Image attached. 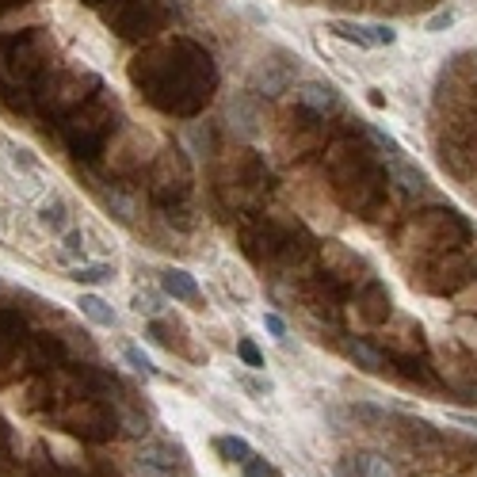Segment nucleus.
<instances>
[{
	"mask_svg": "<svg viewBox=\"0 0 477 477\" xmlns=\"http://www.w3.org/2000/svg\"><path fill=\"white\" fill-rule=\"evenodd\" d=\"M214 451H218L222 458H229V462H249L252 458V443L249 439H241V436H222V439H214Z\"/></svg>",
	"mask_w": 477,
	"mask_h": 477,
	"instance_id": "27",
	"label": "nucleus"
},
{
	"mask_svg": "<svg viewBox=\"0 0 477 477\" xmlns=\"http://www.w3.org/2000/svg\"><path fill=\"white\" fill-rule=\"evenodd\" d=\"M176 466H180V451H176V447H168V443H161V439L141 443L138 455H134V473L138 477H172Z\"/></svg>",
	"mask_w": 477,
	"mask_h": 477,
	"instance_id": "13",
	"label": "nucleus"
},
{
	"mask_svg": "<svg viewBox=\"0 0 477 477\" xmlns=\"http://www.w3.org/2000/svg\"><path fill=\"white\" fill-rule=\"evenodd\" d=\"M328 172H332V183H336L340 199L352 210L367 214L374 207H382L389 176H386V161L374 141H340L328 153Z\"/></svg>",
	"mask_w": 477,
	"mask_h": 477,
	"instance_id": "2",
	"label": "nucleus"
},
{
	"mask_svg": "<svg viewBox=\"0 0 477 477\" xmlns=\"http://www.w3.org/2000/svg\"><path fill=\"white\" fill-rule=\"evenodd\" d=\"M386 176H389V183H394L401 195H409V199H416V195H424V192H428L424 168H416L405 153L394 157V161H386Z\"/></svg>",
	"mask_w": 477,
	"mask_h": 477,
	"instance_id": "18",
	"label": "nucleus"
},
{
	"mask_svg": "<svg viewBox=\"0 0 477 477\" xmlns=\"http://www.w3.org/2000/svg\"><path fill=\"white\" fill-rule=\"evenodd\" d=\"M473 279H477V268H473V256L466 249L428 256V260H421V271L413 276V283L421 286V291L436 294V298H455V294L466 291Z\"/></svg>",
	"mask_w": 477,
	"mask_h": 477,
	"instance_id": "7",
	"label": "nucleus"
},
{
	"mask_svg": "<svg viewBox=\"0 0 477 477\" xmlns=\"http://www.w3.org/2000/svg\"><path fill=\"white\" fill-rule=\"evenodd\" d=\"M328 31L336 38H344V42H352V47H359V50H374V47H379L374 27L359 23V20H328Z\"/></svg>",
	"mask_w": 477,
	"mask_h": 477,
	"instance_id": "21",
	"label": "nucleus"
},
{
	"mask_svg": "<svg viewBox=\"0 0 477 477\" xmlns=\"http://www.w3.org/2000/svg\"><path fill=\"white\" fill-rule=\"evenodd\" d=\"M264 328L271 332V336H279V340L286 336V325H283V317H279V313H264Z\"/></svg>",
	"mask_w": 477,
	"mask_h": 477,
	"instance_id": "39",
	"label": "nucleus"
},
{
	"mask_svg": "<svg viewBox=\"0 0 477 477\" xmlns=\"http://www.w3.org/2000/svg\"><path fill=\"white\" fill-rule=\"evenodd\" d=\"M436 371L447 389L477 401V363L473 359H443V367H436Z\"/></svg>",
	"mask_w": 477,
	"mask_h": 477,
	"instance_id": "17",
	"label": "nucleus"
},
{
	"mask_svg": "<svg viewBox=\"0 0 477 477\" xmlns=\"http://www.w3.org/2000/svg\"><path fill=\"white\" fill-rule=\"evenodd\" d=\"M374 27V38H379V47H394L397 42V31L389 23H371Z\"/></svg>",
	"mask_w": 477,
	"mask_h": 477,
	"instance_id": "38",
	"label": "nucleus"
},
{
	"mask_svg": "<svg viewBox=\"0 0 477 477\" xmlns=\"http://www.w3.org/2000/svg\"><path fill=\"white\" fill-rule=\"evenodd\" d=\"M226 123H229V130H234L237 138H244V141L260 138V134H264V123H268L260 96H256V92L234 96V99H229V107H226Z\"/></svg>",
	"mask_w": 477,
	"mask_h": 477,
	"instance_id": "12",
	"label": "nucleus"
},
{
	"mask_svg": "<svg viewBox=\"0 0 477 477\" xmlns=\"http://www.w3.org/2000/svg\"><path fill=\"white\" fill-rule=\"evenodd\" d=\"M397 371H401V379L405 382H416L421 389H439V371L436 367H428L424 363V355L421 359H397Z\"/></svg>",
	"mask_w": 477,
	"mask_h": 477,
	"instance_id": "23",
	"label": "nucleus"
},
{
	"mask_svg": "<svg viewBox=\"0 0 477 477\" xmlns=\"http://www.w3.org/2000/svg\"><path fill=\"white\" fill-rule=\"evenodd\" d=\"M455 298H458V310H462V313H466V317H477V283H470L466 291L455 294Z\"/></svg>",
	"mask_w": 477,
	"mask_h": 477,
	"instance_id": "36",
	"label": "nucleus"
},
{
	"mask_svg": "<svg viewBox=\"0 0 477 477\" xmlns=\"http://www.w3.org/2000/svg\"><path fill=\"white\" fill-rule=\"evenodd\" d=\"M20 4H27V0H0V12H8V8H20Z\"/></svg>",
	"mask_w": 477,
	"mask_h": 477,
	"instance_id": "41",
	"label": "nucleus"
},
{
	"mask_svg": "<svg viewBox=\"0 0 477 477\" xmlns=\"http://www.w3.org/2000/svg\"><path fill=\"white\" fill-rule=\"evenodd\" d=\"M84 4H104V0H84Z\"/></svg>",
	"mask_w": 477,
	"mask_h": 477,
	"instance_id": "43",
	"label": "nucleus"
},
{
	"mask_svg": "<svg viewBox=\"0 0 477 477\" xmlns=\"http://www.w3.org/2000/svg\"><path fill=\"white\" fill-rule=\"evenodd\" d=\"M344 352H348V359L359 371H367V374H382L386 371V352L374 348V344H367V340H348V344H344Z\"/></svg>",
	"mask_w": 477,
	"mask_h": 477,
	"instance_id": "22",
	"label": "nucleus"
},
{
	"mask_svg": "<svg viewBox=\"0 0 477 477\" xmlns=\"http://www.w3.org/2000/svg\"><path fill=\"white\" fill-rule=\"evenodd\" d=\"M382 336H386L382 340L386 352L397 355V359H421L428 352V336L413 317H389V321L382 325Z\"/></svg>",
	"mask_w": 477,
	"mask_h": 477,
	"instance_id": "11",
	"label": "nucleus"
},
{
	"mask_svg": "<svg viewBox=\"0 0 477 477\" xmlns=\"http://www.w3.org/2000/svg\"><path fill=\"white\" fill-rule=\"evenodd\" d=\"M355 306H359V317H363V325H371V328H379V325H386L389 317H394V298H389L386 283H379V279H371L363 291H359Z\"/></svg>",
	"mask_w": 477,
	"mask_h": 477,
	"instance_id": "15",
	"label": "nucleus"
},
{
	"mask_svg": "<svg viewBox=\"0 0 477 477\" xmlns=\"http://www.w3.org/2000/svg\"><path fill=\"white\" fill-rule=\"evenodd\" d=\"M69 279H73V283H81V286L111 283V279H115V264H104V260H99V264H89V260H84V264L69 268Z\"/></svg>",
	"mask_w": 477,
	"mask_h": 477,
	"instance_id": "25",
	"label": "nucleus"
},
{
	"mask_svg": "<svg viewBox=\"0 0 477 477\" xmlns=\"http://www.w3.org/2000/svg\"><path fill=\"white\" fill-rule=\"evenodd\" d=\"M104 207H107L119 222H134V202H130L123 192H104Z\"/></svg>",
	"mask_w": 477,
	"mask_h": 477,
	"instance_id": "30",
	"label": "nucleus"
},
{
	"mask_svg": "<svg viewBox=\"0 0 477 477\" xmlns=\"http://www.w3.org/2000/svg\"><path fill=\"white\" fill-rule=\"evenodd\" d=\"M161 310H165L161 306V294H149V291H138L134 294V313H141V317H149V321H153Z\"/></svg>",
	"mask_w": 477,
	"mask_h": 477,
	"instance_id": "32",
	"label": "nucleus"
},
{
	"mask_svg": "<svg viewBox=\"0 0 477 477\" xmlns=\"http://www.w3.org/2000/svg\"><path fill=\"white\" fill-rule=\"evenodd\" d=\"M436 153H439V165L451 172L455 180H462V183L477 180V138L436 130Z\"/></svg>",
	"mask_w": 477,
	"mask_h": 477,
	"instance_id": "10",
	"label": "nucleus"
},
{
	"mask_svg": "<svg viewBox=\"0 0 477 477\" xmlns=\"http://www.w3.org/2000/svg\"><path fill=\"white\" fill-rule=\"evenodd\" d=\"M458 336L466 340V348L477 352V325H473V317H462V321H458Z\"/></svg>",
	"mask_w": 477,
	"mask_h": 477,
	"instance_id": "37",
	"label": "nucleus"
},
{
	"mask_svg": "<svg viewBox=\"0 0 477 477\" xmlns=\"http://www.w3.org/2000/svg\"><path fill=\"white\" fill-rule=\"evenodd\" d=\"M38 226L50 229L54 237H65L69 229H73V210H69V202H65L62 195H50V199L38 207Z\"/></svg>",
	"mask_w": 477,
	"mask_h": 477,
	"instance_id": "19",
	"label": "nucleus"
},
{
	"mask_svg": "<svg viewBox=\"0 0 477 477\" xmlns=\"http://www.w3.org/2000/svg\"><path fill=\"white\" fill-rule=\"evenodd\" d=\"M470 111H473V115H477V92H473V99H470Z\"/></svg>",
	"mask_w": 477,
	"mask_h": 477,
	"instance_id": "42",
	"label": "nucleus"
},
{
	"mask_svg": "<svg viewBox=\"0 0 477 477\" xmlns=\"http://www.w3.org/2000/svg\"><path fill=\"white\" fill-rule=\"evenodd\" d=\"M298 73V57L294 62H260L256 73H252V92L256 96H279L294 84Z\"/></svg>",
	"mask_w": 477,
	"mask_h": 477,
	"instance_id": "16",
	"label": "nucleus"
},
{
	"mask_svg": "<svg viewBox=\"0 0 477 477\" xmlns=\"http://www.w3.org/2000/svg\"><path fill=\"white\" fill-rule=\"evenodd\" d=\"M104 89L99 84L96 73H84V69H62V73H54L38 84V99H42V107L54 111V115H73L81 111L89 99Z\"/></svg>",
	"mask_w": 477,
	"mask_h": 477,
	"instance_id": "8",
	"label": "nucleus"
},
{
	"mask_svg": "<svg viewBox=\"0 0 477 477\" xmlns=\"http://www.w3.org/2000/svg\"><path fill=\"white\" fill-rule=\"evenodd\" d=\"M447 27H455V12H451V8L436 12V16L424 23V31H428V35H439V31H447Z\"/></svg>",
	"mask_w": 477,
	"mask_h": 477,
	"instance_id": "35",
	"label": "nucleus"
},
{
	"mask_svg": "<svg viewBox=\"0 0 477 477\" xmlns=\"http://www.w3.org/2000/svg\"><path fill=\"white\" fill-rule=\"evenodd\" d=\"M126 73H130V84L146 96V104H153L165 115H176V119L202 115V107L218 92L214 54L187 35L146 42L130 57Z\"/></svg>",
	"mask_w": 477,
	"mask_h": 477,
	"instance_id": "1",
	"label": "nucleus"
},
{
	"mask_svg": "<svg viewBox=\"0 0 477 477\" xmlns=\"http://www.w3.org/2000/svg\"><path fill=\"white\" fill-rule=\"evenodd\" d=\"M77 306H81V313L89 317L92 325H104V328H115V325H119V313H115L99 294H81Z\"/></svg>",
	"mask_w": 477,
	"mask_h": 477,
	"instance_id": "24",
	"label": "nucleus"
},
{
	"mask_svg": "<svg viewBox=\"0 0 477 477\" xmlns=\"http://www.w3.org/2000/svg\"><path fill=\"white\" fill-rule=\"evenodd\" d=\"M470 241H473V226L466 214H458L455 207L416 210L401 229V249L416 260H428V256H439L451 249H466Z\"/></svg>",
	"mask_w": 477,
	"mask_h": 477,
	"instance_id": "3",
	"label": "nucleus"
},
{
	"mask_svg": "<svg viewBox=\"0 0 477 477\" xmlns=\"http://www.w3.org/2000/svg\"><path fill=\"white\" fill-rule=\"evenodd\" d=\"M119 119H123V111L104 89H99L81 111L69 115L65 141H69V149H73L77 161H96V157L111 146V134L119 130Z\"/></svg>",
	"mask_w": 477,
	"mask_h": 477,
	"instance_id": "4",
	"label": "nucleus"
},
{
	"mask_svg": "<svg viewBox=\"0 0 477 477\" xmlns=\"http://www.w3.org/2000/svg\"><path fill=\"white\" fill-rule=\"evenodd\" d=\"M241 477H279V470L271 466L268 458H260V455H252L249 462H244V470H241Z\"/></svg>",
	"mask_w": 477,
	"mask_h": 477,
	"instance_id": "34",
	"label": "nucleus"
},
{
	"mask_svg": "<svg viewBox=\"0 0 477 477\" xmlns=\"http://www.w3.org/2000/svg\"><path fill=\"white\" fill-rule=\"evenodd\" d=\"M123 359H126V363L141 374V379H157V374H161V371L153 367V359H149L146 352H141L138 344H126V348H123Z\"/></svg>",
	"mask_w": 477,
	"mask_h": 477,
	"instance_id": "29",
	"label": "nucleus"
},
{
	"mask_svg": "<svg viewBox=\"0 0 477 477\" xmlns=\"http://www.w3.org/2000/svg\"><path fill=\"white\" fill-rule=\"evenodd\" d=\"M126 431H130V436H146V416L130 413V416H126Z\"/></svg>",
	"mask_w": 477,
	"mask_h": 477,
	"instance_id": "40",
	"label": "nucleus"
},
{
	"mask_svg": "<svg viewBox=\"0 0 477 477\" xmlns=\"http://www.w3.org/2000/svg\"><path fill=\"white\" fill-rule=\"evenodd\" d=\"M294 99H298V107H302V111L317 115V119H328V115H336V111L344 107L340 92L332 89L328 81H302L298 89H294Z\"/></svg>",
	"mask_w": 477,
	"mask_h": 477,
	"instance_id": "14",
	"label": "nucleus"
},
{
	"mask_svg": "<svg viewBox=\"0 0 477 477\" xmlns=\"http://www.w3.org/2000/svg\"><path fill=\"white\" fill-rule=\"evenodd\" d=\"M161 291L168 298H176V302H199V283L192 271H183V268H165L161 271Z\"/></svg>",
	"mask_w": 477,
	"mask_h": 477,
	"instance_id": "20",
	"label": "nucleus"
},
{
	"mask_svg": "<svg viewBox=\"0 0 477 477\" xmlns=\"http://www.w3.org/2000/svg\"><path fill=\"white\" fill-rule=\"evenodd\" d=\"M473 268H477V256H473Z\"/></svg>",
	"mask_w": 477,
	"mask_h": 477,
	"instance_id": "44",
	"label": "nucleus"
},
{
	"mask_svg": "<svg viewBox=\"0 0 477 477\" xmlns=\"http://www.w3.org/2000/svg\"><path fill=\"white\" fill-rule=\"evenodd\" d=\"M352 416H355V421H363L367 428H382L386 424V413L379 409V405H367V401H355L352 405Z\"/></svg>",
	"mask_w": 477,
	"mask_h": 477,
	"instance_id": "31",
	"label": "nucleus"
},
{
	"mask_svg": "<svg viewBox=\"0 0 477 477\" xmlns=\"http://www.w3.org/2000/svg\"><path fill=\"white\" fill-rule=\"evenodd\" d=\"M99 16L126 42H153L157 31H165L168 8L165 0H104Z\"/></svg>",
	"mask_w": 477,
	"mask_h": 477,
	"instance_id": "6",
	"label": "nucleus"
},
{
	"mask_svg": "<svg viewBox=\"0 0 477 477\" xmlns=\"http://www.w3.org/2000/svg\"><path fill=\"white\" fill-rule=\"evenodd\" d=\"M50 35L47 27H27L20 38L4 47V77L12 89L38 92V84L50 77Z\"/></svg>",
	"mask_w": 477,
	"mask_h": 477,
	"instance_id": "5",
	"label": "nucleus"
},
{
	"mask_svg": "<svg viewBox=\"0 0 477 477\" xmlns=\"http://www.w3.org/2000/svg\"><path fill=\"white\" fill-rule=\"evenodd\" d=\"M355 477H394V466L382 455L363 451V455H355Z\"/></svg>",
	"mask_w": 477,
	"mask_h": 477,
	"instance_id": "28",
	"label": "nucleus"
},
{
	"mask_svg": "<svg viewBox=\"0 0 477 477\" xmlns=\"http://www.w3.org/2000/svg\"><path fill=\"white\" fill-rule=\"evenodd\" d=\"M237 355H241V363H244V367L264 371V352H260L252 340H237Z\"/></svg>",
	"mask_w": 477,
	"mask_h": 477,
	"instance_id": "33",
	"label": "nucleus"
},
{
	"mask_svg": "<svg viewBox=\"0 0 477 477\" xmlns=\"http://www.w3.org/2000/svg\"><path fill=\"white\" fill-rule=\"evenodd\" d=\"M192 192V168H187V157L183 149H161L157 153V165H153V195L161 207H176V202L187 199Z\"/></svg>",
	"mask_w": 477,
	"mask_h": 477,
	"instance_id": "9",
	"label": "nucleus"
},
{
	"mask_svg": "<svg viewBox=\"0 0 477 477\" xmlns=\"http://www.w3.org/2000/svg\"><path fill=\"white\" fill-rule=\"evenodd\" d=\"M84 229H69V234L62 237V249H57V260H62V264H69V268H77V264H84Z\"/></svg>",
	"mask_w": 477,
	"mask_h": 477,
	"instance_id": "26",
	"label": "nucleus"
}]
</instances>
